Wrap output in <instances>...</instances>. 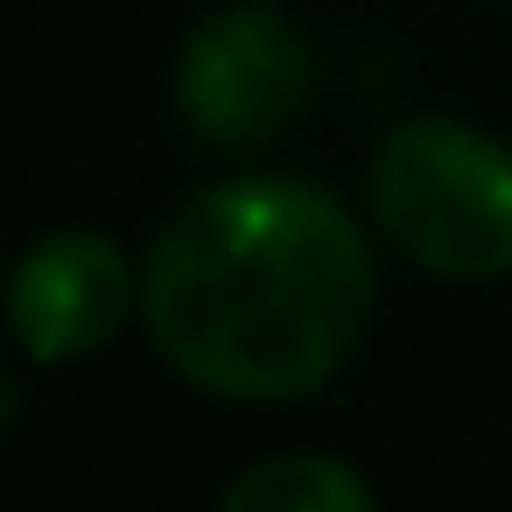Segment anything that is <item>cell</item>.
Here are the masks:
<instances>
[{"mask_svg": "<svg viewBox=\"0 0 512 512\" xmlns=\"http://www.w3.org/2000/svg\"><path fill=\"white\" fill-rule=\"evenodd\" d=\"M372 302V239L309 176H232L197 190L141 267L155 351L197 393L246 407L316 393L365 337Z\"/></svg>", "mask_w": 512, "mask_h": 512, "instance_id": "6da1fadb", "label": "cell"}, {"mask_svg": "<svg viewBox=\"0 0 512 512\" xmlns=\"http://www.w3.org/2000/svg\"><path fill=\"white\" fill-rule=\"evenodd\" d=\"M372 225L435 281L512 274V148L442 113L400 120L372 155Z\"/></svg>", "mask_w": 512, "mask_h": 512, "instance_id": "7a4b0ae2", "label": "cell"}, {"mask_svg": "<svg viewBox=\"0 0 512 512\" xmlns=\"http://www.w3.org/2000/svg\"><path fill=\"white\" fill-rule=\"evenodd\" d=\"M309 99V36L274 0L211 8L176 57V113L204 148H260Z\"/></svg>", "mask_w": 512, "mask_h": 512, "instance_id": "3957f363", "label": "cell"}, {"mask_svg": "<svg viewBox=\"0 0 512 512\" xmlns=\"http://www.w3.org/2000/svg\"><path fill=\"white\" fill-rule=\"evenodd\" d=\"M127 309H141V274L127 267V253L106 232L64 225V232H43L15 260L8 323L22 337V351L43 365L106 351L120 337Z\"/></svg>", "mask_w": 512, "mask_h": 512, "instance_id": "277c9868", "label": "cell"}, {"mask_svg": "<svg viewBox=\"0 0 512 512\" xmlns=\"http://www.w3.org/2000/svg\"><path fill=\"white\" fill-rule=\"evenodd\" d=\"M218 512H379V498H372V484H365L351 463L302 449V456H267V463H253V470L225 491Z\"/></svg>", "mask_w": 512, "mask_h": 512, "instance_id": "5b68a950", "label": "cell"}]
</instances>
